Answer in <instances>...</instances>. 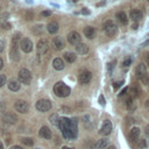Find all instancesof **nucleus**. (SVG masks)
Wrapping results in <instances>:
<instances>
[{
	"label": "nucleus",
	"mask_w": 149,
	"mask_h": 149,
	"mask_svg": "<svg viewBox=\"0 0 149 149\" xmlns=\"http://www.w3.org/2000/svg\"><path fill=\"white\" fill-rule=\"evenodd\" d=\"M37 55L41 56V55H44L47 52V50L49 49V44H48V41L47 40H40L38 43H37Z\"/></svg>",
	"instance_id": "obj_8"
},
{
	"label": "nucleus",
	"mask_w": 149,
	"mask_h": 149,
	"mask_svg": "<svg viewBox=\"0 0 149 149\" xmlns=\"http://www.w3.org/2000/svg\"><path fill=\"white\" fill-rule=\"evenodd\" d=\"M58 28H59V27H58V23L55 22V21L48 23V26H47V29H48V31H49L50 34H56V33L58 31Z\"/></svg>",
	"instance_id": "obj_18"
},
{
	"label": "nucleus",
	"mask_w": 149,
	"mask_h": 149,
	"mask_svg": "<svg viewBox=\"0 0 149 149\" xmlns=\"http://www.w3.org/2000/svg\"><path fill=\"white\" fill-rule=\"evenodd\" d=\"M127 91H128V88H127V87H126V88H123V90H122V91H121V92L119 93V95L121 97V95H123V94H126V93H127Z\"/></svg>",
	"instance_id": "obj_41"
},
{
	"label": "nucleus",
	"mask_w": 149,
	"mask_h": 149,
	"mask_svg": "<svg viewBox=\"0 0 149 149\" xmlns=\"http://www.w3.org/2000/svg\"><path fill=\"white\" fill-rule=\"evenodd\" d=\"M62 149H73V148H69V147H63Z\"/></svg>",
	"instance_id": "obj_50"
},
{
	"label": "nucleus",
	"mask_w": 149,
	"mask_h": 149,
	"mask_svg": "<svg viewBox=\"0 0 149 149\" xmlns=\"http://www.w3.org/2000/svg\"><path fill=\"white\" fill-rule=\"evenodd\" d=\"M132 92H133V94H134V95L139 97V95H140V93H141V90H140V87H139L137 85H133V86H132Z\"/></svg>",
	"instance_id": "obj_29"
},
{
	"label": "nucleus",
	"mask_w": 149,
	"mask_h": 149,
	"mask_svg": "<svg viewBox=\"0 0 149 149\" xmlns=\"http://www.w3.org/2000/svg\"><path fill=\"white\" fill-rule=\"evenodd\" d=\"M2 120H3V122H6V123L13 125V123H15V122H16L17 116H16L14 113L8 112V113H5V114L2 115Z\"/></svg>",
	"instance_id": "obj_11"
},
{
	"label": "nucleus",
	"mask_w": 149,
	"mask_h": 149,
	"mask_svg": "<svg viewBox=\"0 0 149 149\" xmlns=\"http://www.w3.org/2000/svg\"><path fill=\"white\" fill-rule=\"evenodd\" d=\"M137 27H139V26H137V23H135V24H133V27H132V28H133V29H137Z\"/></svg>",
	"instance_id": "obj_47"
},
{
	"label": "nucleus",
	"mask_w": 149,
	"mask_h": 149,
	"mask_svg": "<svg viewBox=\"0 0 149 149\" xmlns=\"http://www.w3.org/2000/svg\"><path fill=\"white\" fill-rule=\"evenodd\" d=\"M81 13L85 14V15H88V14H90V10H88L87 8H83V9H81Z\"/></svg>",
	"instance_id": "obj_40"
},
{
	"label": "nucleus",
	"mask_w": 149,
	"mask_h": 149,
	"mask_svg": "<svg viewBox=\"0 0 149 149\" xmlns=\"http://www.w3.org/2000/svg\"><path fill=\"white\" fill-rule=\"evenodd\" d=\"M84 35H85L87 38L92 40V38L94 37V35H95V29H94L92 26L85 27V28H84Z\"/></svg>",
	"instance_id": "obj_15"
},
{
	"label": "nucleus",
	"mask_w": 149,
	"mask_h": 149,
	"mask_svg": "<svg viewBox=\"0 0 149 149\" xmlns=\"http://www.w3.org/2000/svg\"><path fill=\"white\" fill-rule=\"evenodd\" d=\"M148 36H149V34H148Z\"/></svg>",
	"instance_id": "obj_53"
},
{
	"label": "nucleus",
	"mask_w": 149,
	"mask_h": 149,
	"mask_svg": "<svg viewBox=\"0 0 149 149\" xmlns=\"http://www.w3.org/2000/svg\"><path fill=\"white\" fill-rule=\"evenodd\" d=\"M147 65L149 66V52H148V55H147Z\"/></svg>",
	"instance_id": "obj_46"
},
{
	"label": "nucleus",
	"mask_w": 149,
	"mask_h": 149,
	"mask_svg": "<svg viewBox=\"0 0 149 149\" xmlns=\"http://www.w3.org/2000/svg\"><path fill=\"white\" fill-rule=\"evenodd\" d=\"M49 120H50V122H51L52 125H55V126H58V122H59V118H58V115H57V114H52V115L49 118Z\"/></svg>",
	"instance_id": "obj_26"
},
{
	"label": "nucleus",
	"mask_w": 149,
	"mask_h": 149,
	"mask_svg": "<svg viewBox=\"0 0 149 149\" xmlns=\"http://www.w3.org/2000/svg\"><path fill=\"white\" fill-rule=\"evenodd\" d=\"M126 106H127V108H128L129 111H133V109L136 108V105H135V102H134V100H133L132 97H129V98L126 100Z\"/></svg>",
	"instance_id": "obj_25"
},
{
	"label": "nucleus",
	"mask_w": 149,
	"mask_h": 149,
	"mask_svg": "<svg viewBox=\"0 0 149 149\" xmlns=\"http://www.w3.org/2000/svg\"><path fill=\"white\" fill-rule=\"evenodd\" d=\"M114 64H115V62H112V63H109V64L107 65V70H108V73H111V72H112V70H113V68H114Z\"/></svg>",
	"instance_id": "obj_35"
},
{
	"label": "nucleus",
	"mask_w": 149,
	"mask_h": 149,
	"mask_svg": "<svg viewBox=\"0 0 149 149\" xmlns=\"http://www.w3.org/2000/svg\"><path fill=\"white\" fill-rule=\"evenodd\" d=\"M6 80H7L6 79V76L5 74H0V87L6 84Z\"/></svg>",
	"instance_id": "obj_32"
},
{
	"label": "nucleus",
	"mask_w": 149,
	"mask_h": 149,
	"mask_svg": "<svg viewBox=\"0 0 149 149\" xmlns=\"http://www.w3.org/2000/svg\"><path fill=\"white\" fill-rule=\"evenodd\" d=\"M10 149H22V147H20V146H14V147H12Z\"/></svg>",
	"instance_id": "obj_44"
},
{
	"label": "nucleus",
	"mask_w": 149,
	"mask_h": 149,
	"mask_svg": "<svg viewBox=\"0 0 149 149\" xmlns=\"http://www.w3.org/2000/svg\"><path fill=\"white\" fill-rule=\"evenodd\" d=\"M0 149H3V146H2V143L0 142Z\"/></svg>",
	"instance_id": "obj_51"
},
{
	"label": "nucleus",
	"mask_w": 149,
	"mask_h": 149,
	"mask_svg": "<svg viewBox=\"0 0 149 149\" xmlns=\"http://www.w3.org/2000/svg\"><path fill=\"white\" fill-rule=\"evenodd\" d=\"M38 135H40L41 137L45 139V140H50V139H51V136H52L51 130H50V129H49L47 126H43V127H41V128H40Z\"/></svg>",
	"instance_id": "obj_12"
},
{
	"label": "nucleus",
	"mask_w": 149,
	"mask_h": 149,
	"mask_svg": "<svg viewBox=\"0 0 149 149\" xmlns=\"http://www.w3.org/2000/svg\"><path fill=\"white\" fill-rule=\"evenodd\" d=\"M8 88L10 90V91H19V88H20V84H19V81L17 80H15V79H12V80H9V83H8Z\"/></svg>",
	"instance_id": "obj_20"
},
{
	"label": "nucleus",
	"mask_w": 149,
	"mask_h": 149,
	"mask_svg": "<svg viewBox=\"0 0 149 149\" xmlns=\"http://www.w3.org/2000/svg\"><path fill=\"white\" fill-rule=\"evenodd\" d=\"M104 30H105V34H106L107 36H109V37H113V36L116 34V31H118L116 26H115L114 22L111 21V20H108V21L105 22V24H104Z\"/></svg>",
	"instance_id": "obj_2"
},
{
	"label": "nucleus",
	"mask_w": 149,
	"mask_h": 149,
	"mask_svg": "<svg viewBox=\"0 0 149 149\" xmlns=\"http://www.w3.org/2000/svg\"><path fill=\"white\" fill-rule=\"evenodd\" d=\"M132 64V58L130 57H127L125 61H123V66H129Z\"/></svg>",
	"instance_id": "obj_33"
},
{
	"label": "nucleus",
	"mask_w": 149,
	"mask_h": 149,
	"mask_svg": "<svg viewBox=\"0 0 149 149\" xmlns=\"http://www.w3.org/2000/svg\"><path fill=\"white\" fill-rule=\"evenodd\" d=\"M52 45L55 47L56 50H62L64 48V41L61 37H55L52 40Z\"/></svg>",
	"instance_id": "obj_17"
},
{
	"label": "nucleus",
	"mask_w": 149,
	"mask_h": 149,
	"mask_svg": "<svg viewBox=\"0 0 149 149\" xmlns=\"http://www.w3.org/2000/svg\"><path fill=\"white\" fill-rule=\"evenodd\" d=\"M111 132H112V122H111L109 120H105L104 123H102V126L100 127L99 133H100L101 135L106 136V135H108Z\"/></svg>",
	"instance_id": "obj_10"
},
{
	"label": "nucleus",
	"mask_w": 149,
	"mask_h": 149,
	"mask_svg": "<svg viewBox=\"0 0 149 149\" xmlns=\"http://www.w3.org/2000/svg\"><path fill=\"white\" fill-rule=\"evenodd\" d=\"M26 1H27L28 3H33V1H34V0H26Z\"/></svg>",
	"instance_id": "obj_49"
},
{
	"label": "nucleus",
	"mask_w": 149,
	"mask_h": 149,
	"mask_svg": "<svg viewBox=\"0 0 149 149\" xmlns=\"http://www.w3.org/2000/svg\"><path fill=\"white\" fill-rule=\"evenodd\" d=\"M64 58H65L66 62H69V63H73V62L76 61L77 56H76L73 52H65V54H64Z\"/></svg>",
	"instance_id": "obj_24"
},
{
	"label": "nucleus",
	"mask_w": 149,
	"mask_h": 149,
	"mask_svg": "<svg viewBox=\"0 0 149 149\" xmlns=\"http://www.w3.org/2000/svg\"><path fill=\"white\" fill-rule=\"evenodd\" d=\"M20 47L23 52H30L33 50V42L29 38H22L20 41Z\"/></svg>",
	"instance_id": "obj_9"
},
{
	"label": "nucleus",
	"mask_w": 149,
	"mask_h": 149,
	"mask_svg": "<svg viewBox=\"0 0 149 149\" xmlns=\"http://www.w3.org/2000/svg\"><path fill=\"white\" fill-rule=\"evenodd\" d=\"M37 149H38V148H37Z\"/></svg>",
	"instance_id": "obj_54"
},
{
	"label": "nucleus",
	"mask_w": 149,
	"mask_h": 149,
	"mask_svg": "<svg viewBox=\"0 0 149 149\" xmlns=\"http://www.w3.org/2000/svg\"><path fill=\"white\" fill-rule=\"evenodd\" d=\"M91 78H92V74H91V72H90L88 70H83V71L79 73V77H78L79 83L83 84V85L88 84L90 80H91Z\"/></svg>",
	"instance_id": "obj_6"
},
{
	"label": "nucleus",
	"mask_w": 149,
	"mask_h": 149,
	"mask_svg": "<svg viewBox=\"0 0 149 149\" xmlns=\"http://www.w3.org/2000/svg\"><path fill=\"white\" fill-rule=\"evenodd\" d=\"M107 149H116V148H115V147H114V146H109V147H108V148H107Z\"/></svg>",
	"instance_id": "obj_48"
},
{
	"label": "nucleus",
	"mask_w": 149,
	"mask_h": 149,
	"mask_svg": "<svg viewBox=\"0 0 149 149\" xmlns=\"http://www.w3.org/2000/svg\"><path fill=\"white\" fill-rule=\"evenodd\" d=\"M73 1H77V0H73Z\"/></svg>",
	"instance_id": "obj_52"
},
{
	"label": "nucleus",
	"mask_w": 149,
	"mask_h": 149,
	"mask_svg": "<svg viewBox=\"0 0 149 149\" xmlns=\"http://www.w3.org/2000/svg\"><path fill=\"white\" fill-rule=\"evenodd\" d=\"M141 81H142L144 85H149V73H146V74L141 78Z\"/></svg>",
	"instance_id": "obj_31"
},
{
	"label": "nucleus",
	"mask_w": 149,
	"mask_h": 149,
	"mask_svg": "<svg viewBox=\"0 0 149 149\" xmlns=\"http://www.w3.org/2000/svg\"><path fill=\"white\" fill-rule=\"evenodd\" d=\"M84 148L85 149H94L95 148V143L91 140H87L85 143H84Z\"/></svg>",
	"instance_id": "obj_27"
},
{
	"label": "nucleus",
	"mask_w": 149,
	"mask_h": 149,
	"mask_svg": "<svg viewBox=\"0 0 149 149\" xmlns=\"http://www.w3.org/2000/svg\"><path fill=\"white\" fill-rule=\"evenodd\" d=\"M137 147H139L140 149H144V148L147 147V141H146L144 139L139 140V142H137Z\"/></svg>",
	"instance_id": "obj_30"
},
{
	"label": "nucleus",
	"mask_w": 149,
	"mask_h": 149,
	"mask_svg": "<svg viewBox=\"0 0 149 149\" xmlns=\"http://www.w3.org/2000/svg\"><path fill=\"white\" fill-rule=\"evenodd\" d=\"M14 108L16 112L19 113H27L28 109H29V105L28 102H26L24 100H17L15 104H14Z\"/></svg>",
	"instance_id": "obj_5"
},
{
	"label": "nucleus",
	"mask_w": 149,
	"mask_h": 149,
	"mask_svg": "<svg viewBox=\"0 0 149 149\" xmlns=\"http://www.w3.org/2000/svg\"><path fill=\"white\" fill-rule=\"evenodd\" d=\"M142 16H143V14H142V12L140 9H132V12H130V19L133 21H136V22L140 21L142 19Z\"/></svg>",
	"instance_id": "obj_14"
},
{
	"label": "nucleus",
	"mask_w": 149,
	"mask_h": 149,
	"mask_svg": "<svg viewBox=\"0 0 149 149\" xmlns=\"http://www.w3.org/2000/svg\"><path fill=\"white\" fill-rule=\"evenodd\" d=\"M140 128L139 127H134V128H132V130H130V133H129V137H130V140H137L139 139V136H140Z\"/></svg>",
	"instance_id": "obj_21"
},
{
	"label": "nucleus",
	"mask_w": 149,
	"mask_h": 149,
	"mask_svg": "<svg viewBox=\"0 0 149 149\" xmlns=\"http://www.w3.org/2000/svg\"><path fill=\"white\" fill-rule=\"evenodd\" d=\"M107 146H108V140H107V139H100V140L97 142L95 148H97V149H106Z\"/></svg>",
	"instance_id": "obj_23"
},
{
	"label": "nucleus",
	"mask_w": 149,
	"mask_h": 149,
	"mask_svg": "<svg viewBox=\"0 0 149 149\" xmlns=\"http://www.w3.org/2000/svg\"><path fill=\"white\" fill-rule=\"evenodd\" d=\"M76 51L79 54V55H85V54H87L88 52V47L85 44V43H79V44H77L76 45Z\"/></svg>",
	"instance_id": "obj_16"
},
{
	"label": "nucleus",
	"mask_w": 149,
	"mask_h": 149,
	"mask_svg": "<svg viewBox=\"0 0 149 149\" xmlns=\"http://www.w3.org/2000/svg\"><path fill=\"white\" fill-rule=\"evenodd\" d=\"M144 105H146V107L149 109V99H147V101H146V104H144Z\"/></svg>",
	"instance_id": "obj_45"
},
{
	"label": "nucleus",
	"mask_w": 149,
	"mask_h": 149,
	"mask_svg": "<svg viewBox=\"0 0 149 149\" xmlns=\"http://www.w3.org/2000/svg\"><path fill=\"white\" fill-rule=\"evenodd\" d=\"M144 133H146V135L149 137V125L146 126V128H144Z\"/></svg>",
	"instance_id": "obj_42"
},
{
	"label": "nucleus",
	"mask_w": 149,
	"mask_h": 149,
	"mask_svg": "<svg viewBox=\"0 0 149 149\" xmlns=\"http://www.w3.org/2000/svg\"><path fill=\"white\" fill-rule=\"evenodd\" d=\"M21 142L24 144V146H33L34 144V141H33V139H30V137H23L22 140H21Z\"/></svg>",
	"instance_id": "obj_28"
},
{
	"label": "nucleus",
	"mask_w": 149,
	"mask_h": 149,
	"mask_svg": "<svg viewBox=\"0 0 149 149\" xmlns=\"http://www.w3.org/2000/svg\"><path fill=\"white\" fill-rule=\"evenodd\" d=\"M68 41H69L70 44L77 45V44L80 43L81 37H80V35H79L77 31H71V33H69V35H68Z\"/></svg>",
	"instance_id": "obj_7"
},
{
	"label": "nucleus",
	"mask_w": 149,
	"mask_h": 149,
	"mask_svg": "<svg viewBox=\"0 0 149 149\" xmlns=\"http://www.w3.org/2000/svg\"><path fill=\"white\" fill-rule=\"evenodd\" d=\"M148 1H149V0H148Z\"/></svg>",
	"instance_id": "obj_55"
},
{
	"label": "nucleus",
	"mask_w": 149,
	"mask_h": 149,
	"mask_svg": "<svg viewBox=\"0 0 149 149\" xmlns=\"http://www.w3.org/2000/svg\"><path fill=\"white\" fill-rule=\"evenodd\" d=\"M122 84H123V81H122V80H120V81H115L113 86H114V88L116 90V88H119V87H120V86H121Z\"/></svg>",
	"instance_id": "obj_36"
},
{
	"label": "nucleus",
	"mask_w": 149,
	"mask_h": 149,
	"mask_svg": "<svg viewBox=\"0 0 149 149\" xmlns=\"http://www.w3.org/2000/svg\"><path fill=\"white\" fill-rule=\"evenodd\" d=\"M52 65H54V68H55L56 70H58V71H61V70L64 69V62H63V59H61V58H55L54 62H52Z\"/></svg>",
	"instance_id": "obj_19"
},
{
	"label": "nucleus",
	"mask_w": 149,
	"mask_h": 149,
	"mask_svg": "<svg viewBox=\"0 0 149 149\" xmlns=\"http://www.w3.org/2000/svg\"><path fill=\"white\" fill-rule=\"evenodd\" d=\"M3 47H5V42L3 40H0V52L3 50Z\"/></svg>",
	"instance_id": "obj_39"
},
{
	"label": "nucleus",
	"mask_w": 149,
	"mask_h": 149,
	"mask_svg": "<svg viewBox=\"0 0 149 149\" xmlns=\"http://www.w3.org/2000/svg\"><path fill=\"white\" fill-rule=\"evenodd\" d=\"M116 19H118V21H119L120 23H122V24H126L127 21H128L127 14H126L125 12H119V13L116 14Z\"/></svg>",
	"instance_id": "obj_22"
},
{
	"label": "nucleus",
	"mask_w": 149,
	"mask_h": 149,
	"mask_svg": "<svg viewBox=\"0 0 149 149\" xmlns=\"http://www.w3.org/2000/svg\"><path fill=\"white\" fill-rule=\"evenodd\" d=\"M2 68H3V61H2L1 58H0V70H1Z\"/></svg>",
	"instance_id": "obj_43"
},
{
	"label": "nucleus",
	"mask_w": 149,
	"mask_h": 149,
	"mask_svg": "<svg viewBox=\"0 0 149 149\" xmlns=\"http://www.w3.org/2000/svg\"><path fill=\"white\" fill-rule=\"evenodd\" d=\"M99 102H100L101 106L105 105V98H104V95H100V97H99Z\"/></svg>",
	"instance_id": "obj_37"
},
{
	"label": "nucleus",
	"mask_w": 149,
	"mask_h": 149,
	"mask_svg": "<svg viewBox=\"0 0 149 149\" xmlns=\"http://www.w3.org/2000/svg\"><path fill=\"white\" fill-rule=\"evenodd\" d=\"M36 108L40 112H48L51 108V102L47 99H41L36 102Z\"/></svg>",
	"instance_id": "obj_4"
},
{
	"label": "nucleus",
	"mask_w": 149,
	"mask_h": 149,
	"mask_svg": "<svg viewBox=\"0 0 149 149\" xmlns=\"http://www.w3.org/2000/svg\"><path fill=\"white\" fill-rule=\"evenodd\" d=\"M1 27H2L3 29H10V28H12V24L5 21V22H2V24H1Z\"/></svg>",
	"instance_id": "obj_34"
},
{
	"label": "nucleus",
	"mask_w": 149,
	"mask_h": 149,
	"mask_svg": "<svg viewBox=\"0 0 149 149\" xmlns=\"http://www.w3.org/2000/svg\"><path fill=\"white\" fill-rule=\"evenodd\" d=\"M146 73H147V68H146V65H144L143 63H140V64L136 66V69H135V74H136V77H137L139 79H141Z\"/></svg>",
	"instance_id": "obj_13"
},
{
	"label": "nucleus",
	"mask_w": 149,
	"mask_h": 149,
	"mask_svg": "<svg viewBox=\"0 0 149 149\" xmlns=\"http://www.w3.org/2000/svg\"><path fill=\"white\" fill-rule=\"evenodd\" d=\"M42 15L43 16H49V15H51V10H44V12H42Z\"/></svg>",
	"instance_id": "obj_38"
},
{
	"label": "nucleus",
	"mask_w": 149,
	"mask_h": 149,
	"mask_svg": "<svg viewBox=\"0 0 149 149\" xmlns=\"http://www.w3.org/2000/svg\"><path fill=\"white\" fill-rule=\"evenodd\" d=\"M19 80L22 84H26V85L30 84V81H31V73H30V71L27 70V69H21L19 71Z\"/></svg>",
	"instance_id": "obj_3"
},
{
	"label": "nucleus",
	"mask_w": 149,
	"mask_h": 149,
	"mask_svg": "<svg viewBox=\"0 0 149 149\" xmlns=\"http://www.w3.org/2000/svg\"><path fill=\"white\" fill-rule=\"evenodd\" d=\"M54 92H55V94H56L57 97L64 98V97H68V95L71 93V90H70V87H69L66 84H64L63 81H58V83H56L55 86H54Z\"/></svg>",
	"instance_id": "obj_1"
}]
</instances>
